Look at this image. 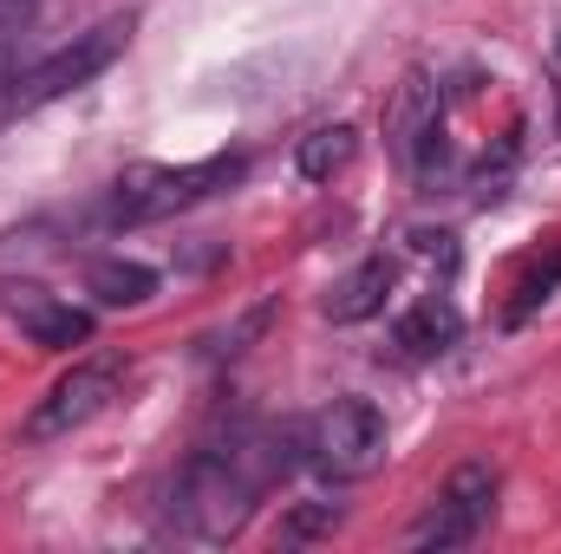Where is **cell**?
Here are the masks:
<instances>
[{
    "label": "cell",
    "instance_id": "8fae6325",
    "mask_svg": "<svg viewBox=\"0 0 561 554\" xmlns=\"http://www.w3.org/2000/svg\"><path fill=\"white\" fill-rule=\"evenodd\" d=\"M85 287L105 307H144L157 293V268H144V262H92L85 268Z\"/></svg>",
    "mask_w": 561,
    "mask_h": 554
},
{
    "label": "cell",
    "instance_id": "3957f363",
    "mask_svg": "<svg viewBox=\"0 0 561 554\" xmlns=\"http://www.w3.org/2000/svg\"><path fill=\"white\" fill-rule=\"evenodd\" d=\"M125 39H131V20H99L92 33H79V39L59 46L53 59H39V66H26V72H7V99H13V112L26 118V112H39V105H53V99L79 92L85 79H99V72L125 53Z\"/></svg>",
    "mask_w": 561,
    "mask_h": 554
},
{
    "label": "cell",
    "instance_id": "8992f818",
    "mask_svg": "<svg viewBox=\"0 0 561 554\" xmlns=\"http://www.w3.org/2000/svg\"><path fill=\"white\" fill-rule=\"evenodd\" d=\"M118 399V366H105V359H92V366H72L39 405H33V417L20 424V437L26 443H53V437H72L79 424H92V417L105 412Z\"/></svg>",
    "mask_w": 561,
    "mask_h": 554
},
{
    "label": "cell",
    "instance_id": "7a4b0ae2",
    "mask_svg": "<svg viewBox=\"0 0 561 554\" xmlns=\"http://www.w3.org/2000/svg\"><path fill=\"white\" fill-rule=\"evenodd\" d=\"M242 170H249L242 157H209V163H183V170H157V163H144V170H131V176L112 183V196H105V222H112V229H118V222L131 229V222L176 216V209H190V203L229 189Z\"/></svg>",
    "mask_w": 561,
    "mask_h": 554
},
{
    "label": "cell",
    "instance_id": "6da1fadb",
    "mask_svg": "<svg viewBox=\"0 0 561 554\" xmlns=\"http://www.w3.org/2000/svg\"><path fill=\"white\" fill-rule=\"evenodd\" d=\"M287 470L294 457L280 430H236L229 443L196 450L170 489V529L190 542H236Z\"/></svg>",
    "mask_w": 561,
    "mask_h": 554
},
{
    "label": "cell",
    "instance_id": "277c9868",
    "mask_svg": "<svg viewBox=\"0 0 561 554\" xmlns=\"http://www.w3.org/2000/svg\"><path fill=\"white\" fill-rule=\"evenodd\" d=\"M307 457L333 483H359L386 463V417L373 399H333L327 412L307 424Z\"/></svg>",
    "mask_w": 561,
    "mask_h": 554
},
{
    "label": "cell",
    "instance_id": "ba28073f",
    "mask_svg": "<svg viewBox=\"0 0 561 554\" xmlns=\"http://www.w3.org/2000/svg\"><path fill=\"white\" fill-rule=\"evenodd\" d=\"M392 262L386 255H373V262H359L353 275L333 280V293H327V320L333 326H359V320H373L379 307H386V293H392Z\"/></svg>",
    "mask_w": 561,
    "mask_h": 554
},
{
    "label": "cell",
    "instance_id": "30bf717a",
    "mask_svg": "<svg viewBox=\"0 0 561 554\" xmlns=\"http://www.w3.org/2000/svg\"><path fill=\"white\" fill-rule=\"evenodd\" d=\"M353 150H359V131H353V125H320V131L300 138L294 163H300L307 183H327V176H340V170L353 163Z\"/></svg>",
    "mask_w": 561,
    "mask_h": 554
},
{
    "label": "cell",
    "instance_id": "5b68a950",
    "mask_svg": "<svg viewBox=\"0 0 561 554\" xmlns=\"http://www.w3.org/2000/svg\"><path fill=\"white\" fill-rule=\"evenodd\" d=\"M490 509H496V476L483 463L450 470V483L437 489V503L424 509V522L412 529V549H470L490 529Z\"/></svg>",
    "mask_w": 561,
    "mask_h": 554
},
{
    "label": "cell",
    "instance_id": "7c38bea8",
    "mask_svg": "<svg viewBox=\"0 0 561 554\" xmlns=\"http://www.w3.org/2000/svg\"><path fill=\"white\" fill-rule=\"evenodd\" d=\"M26 7H33V0H0V33H7V26H20V20H26Z\"/></svg>",
    "mask_w": 561,
    "mask_h": 554
},
{
    "label": "cell",
    "instance_id": "9c48e42d",
    "mask_svg": "<svg viewBox=\"0 0 561 554\" xmlns=\"http://www.w3.org/2000/svg\"><path fill=\"white\" fill-rule=\"evenodd\" d=\"M457 339V307L450 300H437V293H424L419 307L399 320V346L412 353V359H431V353H444Z\"/></svg>",
    "mask_w": 561,
    "mask_h": 554
},
{
    "label": "cell",
    "instance_id": "52a82bcc",
    "mask_svg": "<svg viewBox=\"0 0 561 554\" xmlns=\"http://www.w3.org/2000/svg\"><path fill=\"white\" fill-rule=\"evenodd\" d=\"M0 307L13 313V326L33 339V346H46V353H72V346H85L92 339V313H79V307H66V300H53L46 287H33V280H20V287H7L0 293Z\"/></svg>",
    "mask_w": 561,
    "mask_h": 554
}]
</instances>
